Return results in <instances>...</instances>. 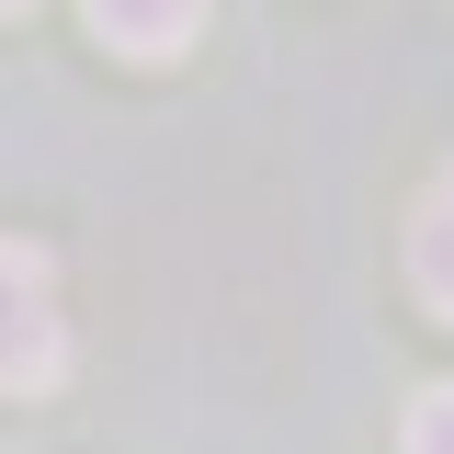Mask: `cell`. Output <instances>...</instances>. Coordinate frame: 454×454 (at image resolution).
I'll list each match as a JSON object with an SVG mask.
<instances>
[{"label":"cell","instance_id":"obj_1","mask_svg":"<svg viewBox=\"0 0 454 454\" xmlns=\"http://www.w3.org/2000/svg\"><path fill=\"white\" fill-rule=\"evenodd\" d=\"M68 375V318H57L46 250L0 239V397H46Z\"/></svg>","mask_w":454,"mask_h":454},{"label":"cell","instance_id":"obj_2","mask_svg":"<svg viewBox=\"0 0 454 454\" xmlns=\"http://www.w3.org/2000/svg\"><path fill=\"white\" fill-rule=\"evenodd\" d=\"M91 35H103L114 57H182L193 35H205V0H91Z\"/></svg>","mask_w":454,"mask_h":454},{"label":"cell","instance_id":"obj_3","mask_svg":"<svg viewBox=\"0 0 454 454\" xmlns=\"http://www.w3.org/2000/svg\"><path fill=\"white\" fill-rule=\"evenodd\" d=\"M409 284H420V307L454 330V170H432V193L409 205Z\"/></svg>","mask_w":454,"mask_h":454},{"label":"cell","instance_id":"obj_4","mask_svg":"<svg viewBox=\"0 0 454 454\" xmlns=\"http://www.w3.org/2000/svg\"><path fill=\"white\" fill-rule=\"evenodd\" d=\"M409 454H454V387H420V409H409Z\"/></svg>","mask_w":454,"mask_h":454},{"label":"cell","instance_id":"obj_5","mask_svg":"<svg viewBox=\"0 0 454 454\" xmlns=\"http://www.w3.org/2000/svg\"><path fill=\"white\" fill-rule=\"evenodd\" d=\"M0 12H35V0H0Z\"/></svg>","mask_w":454,"mask_h":454}]
</instances>
